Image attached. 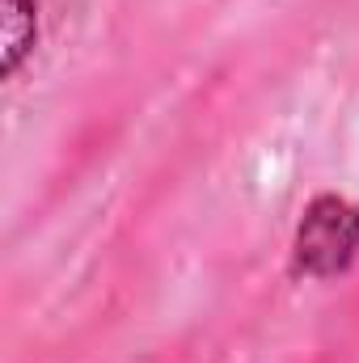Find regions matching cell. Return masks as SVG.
I'll use <instances>...</instances> for the list:
<instances>
[{"instance_id":"obj_1","label":"cell","mask_w":359,"mask_h":363,"mask_svg":"<svg viewBox=\"0 0 359 363\" xmlns=\"http://www.w3.org/2000/svg\"><path fill=\"white\" fill-rule=\"evenodd\" d=\"M359 254V203L343 194H317L292 241V271L304 279H334L351 271Z\"/></svg>"},{"instance_id":"obj_2","label":"cell","mask_w":359,"mask_h":363,"mask_svg":"<svg viewBox=\"0 0 359 363\" xmlns=\"http://www.w3.org/2000/svg\"><path fill=\"white\" fill-rule=\"evenodd\" d=\"M0 72L4 81H13L21 72V64L34 55L38 43V9L34 0H4V34H0Z\"/></svg>"}]
</instances>
